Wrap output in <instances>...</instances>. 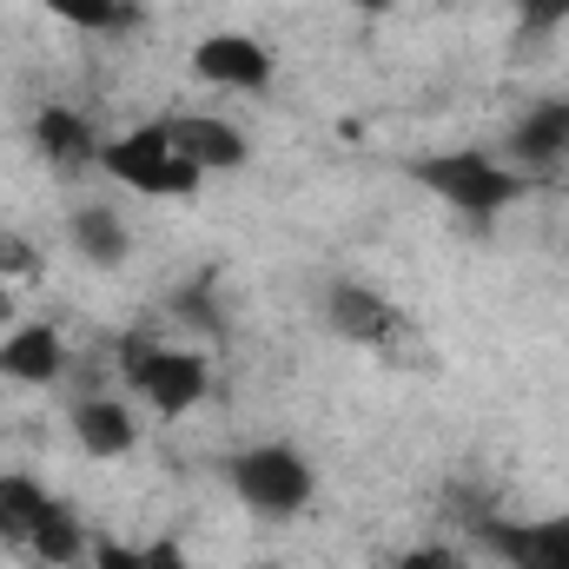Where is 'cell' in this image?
I'll list each match as a JSON object with an SVG mask.
<instances>
[{"label": "cell", "instance_id": "cell-1", "mask_svg": "<svg viewBox=\"0 0 569 569\" xmlns=\"http://www.w3.org/2000/svg\"><path fill=\"white\" fill-rule=\"evenodd\" d=\"M219 477H226V490L239 497V510L259 517V523H291V517H305V503L318 497V470H311V457L291 450V443H246V450H232V457L219 463Z\"/></svg>", "mask_w": 569, "mask_h": 569}, {"label": "cell", "instance_id": "cell-2", "mask_svg": "<svg viewBox=\"0 0 569 569\" xmlns=\"http://www.w3.org/2000/svg\"><path fill=\"white\" fill-rule=\"evenodd\" d=\"M411 179L437 192L450 212H463L470 226L497 219L503 206H517L523 179L497 159V152H477V146H457V152H430V159H411Z\"/></svg>", "mask_w": 569, "mask_h": 569}, {"label": "cell", "instance_id": "cell-3", "mask_svg": "<svg viewBox=\"0 0 569 569\" xmlns=\"http://www.w3.org/2000/svg\"><path fill=\"white\" fill-rule=\"evenodd\" d=\"M120 378H127V391H140L159 418H179V411H192V405L212 391V365H206L199 351L152 345L146 331H133V338L120 345Z\"/></svg>", "mask_w": 569, "mask_h": 569}, {"label": "cell", "instance_id": "cell-4", "mask_svg": "<svg viewBox=\"0 0 569 569\" xmlns=\"http://www.w3.org/2000/svg\"><path fill=\"white\" fill-rule=\"evenodd\" d=\"M100 166L120 179V186H133L146 199H192L199 192V166L172 146L166 133V120H152V127H133V133H120V140L100 146Z\"/></svg>", "mask_w": 569, "mask_h": 569}, {"label": "cell", "instance_id": "cell-5", "mask_svg": "<svg viewBox=\"0 0 569 569\" xmlns=\"http://www.w3.org/2000/svg\"><path fill=\"white\" fill-rule=\"evenodd\" d=\"M477 543L503 569H569V517H483Z\"/></svg>", "mask_w": 569, "mask_h": 569}, {"label": "cell", "instance_id": "cell-6", "mask_svg": "<svg viewBox=\"0 0 569 569\" xmlns=\"http://www.w3.org/2000/svg\"><path fill=\"white\" fill-rule=\"evenodd\" d=\"M192 73L219 93H272V53L252 33H206L192 47Z\"/></svg>", "mask_w": 569, "mask_h": 569}, {"label": "cell", "instance_id": "cell-7", "mask_svg": "<svg viewBox=\"0 0 569 569\" xmlns=\"http://www.w3.org/2000/svg\"><path fill=\"white\" fill-rule=\"evenodd\" d=\"M325 325H331L345 345H391V338L405 331L398 305H391V298H378L371 284H358V279L325 284Z\"/></svg>", "mask_w": 569, "mask_h": 569}, {"label": "cell", "instance_id": "cell-8", "mask_svg": "<svg viewBox=\"0 0 569 569\" xmlns=\"http://www.w3.org/2000/svg\"><path fill=\"white\" fill-rule=\"evenodd\" d=\"M166 133L199 172H239L252 159V140L219 113H166Z\"/></svg>", "mask_w": 569, "mask_h": 569}, {"label": "cell", "instance_id": "cell-9", "mask_svg": "<svg viewBox=\"0 0 569 569\" xmlns=\"http://www.w3.org/2000/svg\"><path fill=\"white\" fill-rule=\"evenodd\" d=\"M503 152H510L523 172H557L569 159V100H537L530 113H517Z\"/></svg>", "mask_w": 569, "mask_h": 569}, {"label": "cell", "instance_id": "cell-10", "mask_svg": "<svg viewBox=\"0 0 569 569\" xmlns=\"http://www.w3.org/2000/svg\"><path fill=\"white\" fill-rule=\"evenodd\" d=\"M73 443H80L87 457H127V450L140 443L133 405H127V398H107V391H87V398L73 405Z\"/></svg>", "mask_w": 569, "mask_h": 569}, {"label": "cell", "instance_id": "cell-11", "mask_svg": "<svg viewBox=\"0 0 569 569\" xmlns=\"http://www.w3.org/2000/svg\"><path fill=\"white\" fill-rule=\"evenodd\" d=\"M33 146H40V159L60 166V172H87V166H100L93 120L73 113V107H40V113H33Z\"/></svg>", "mask_w": 569, "mask_h": 569}, {"label": "cell", "instance_id": "cell-12", "mask_svg": "<svg viewBox=\"0 0 569 569\" xmlns=\"http://www.w3.org/2000/svg\"><path fill=\"white\" fill-rule=\"evenodd\" d=\"M60 371H67V345H60L53 325H13L0 338V378H13V385H53Z\"/></svg>", "mask_w": 569, "mask_h": 569}, {"label": "cell", "instance_id": "cell-13", "mask_svg": "<svg viewBox=\"0 0 569 569\" xmlns=\"http://www.w3.org/2000/svg\"><path fill=\"white\" fill-rule=\"evenodd\" d=\"M67 232H73V252H80L87 266H100V272H113V266L133 259V232H127V219H120L113 206H73Z\"/></svg>", "mask_w": 569, "mask_h": 569}, {"label": "cell", "instance_id": "cell-14", "mask_svg": "<svg viewBox=\"0 0 569 569\" xmlns=\"http://www.w3.org/2000/svg\"><path fill=\"white\" fill-rule=\"evenodd\" d=\"M53 503H60V497H47V483H33V477H20V470H0V543H20V550H27V537L47 523Z\"/></svg>", "mask_w": 569, "mask_h": 569}, {"label": "cell", "instance_id": "cell-15", "mask_svg": "<svg viewBox=\"0 0 569 569\" xmlns=\"http://www.w3.org/2000/svg\"><path fill=\"white\" fill-rule=\"evenodd\" d=\"M27 550H33V557H40L47 569H73L80 557H87V550H93V543H87L80 517H73L67 503H53V510H47V523H40V530L27 537Z\"/></svg>", "mask_w": 569, "mask_h": 569}, {"label": "cell", "instance_id": "cell-16", "mask_svg": "<svg viewBox=\"0 0 569 569\" xmlns=\"http://www.w3.org/2000/svg\"><path fill=\"white\" fill-rule=\"evenodd\" d=\"M53 20H67V27H80V33H107V27H120V13H127V0H40Z\"/></svg>", "mask_w": 569, "mask_h": 569}, {"label": "cell", "instance_id": "cell-17", "mask_svg": "<svg viewBox=\"0 0 569 569\" xmlns=\"http://www.w3.org/2000/svg\"><path fill=\"white\" fill-rule=\"evenodd\" d=\"M391 569H470V563H463V550H450V543H418V550H405Z\"/></svg>", "mask_w": 569, "mask_h": 569}, {"label": "cell", "instance_id": "cell-18", "mask_svg": "<svg viewBox=\"0 0 569 569\" xmlns=\"http://www.w3.org/2000/svg\"><path fill=\"white\" fill-rule=\"evenodd\" d=\"M172 311H179V318H192V325H206V331L219 325V311H212V284H192V291H179V298H172Z\"/></svg>", "mask_w": 569, "mask_h": 569}, {"label": "cell", "instance_id": "cell-19", "mask_svg": "<svg viewBox=\"0 0 569 569\" xmlns=\"http://www.w3.org/2000/svg\"><path fill=\"white\" fill-rule=\"evenodd\" d=\"M93 569H146V550H127V543H93Z\"/></svg>", "mask_w": 569, "mask_h": 569}, {"label": "cell", "instance_id": "cell-20", "mask_svg": "<svg viewBox=\"0 0 569 569\" xmlns=\"http://www.w3.org/2000/svg\"><path fill=\"white\" fill-rule=\"evenodd\" d=\"M146 569H192V563H186V550L166 537V543H146Z\"/></svg>", "mask_w": 569, "mask_h": 569}, {"label": "cell", "instance_id": "cell-21", "mask_svg": "<svg viewBox=\"0 0 569 569\" xmlns=\"http://www.w3.org/2000/svg\"><path fill=\"white\" fill-rule=\"evenodd\" d=\"M517 7H523L537 27H550V20H563V13H569V0H517Z\"/></svg>", "mask_w": 569, "mask_h": 569}, {"label": "cell", "instance_id": "cell-22", "mask_svg": "<svg viewBox=\"0 0 569 569\" xmlns=\"http://www.w3.org/2000/svg\"><path fill=\"white\" fill-rule=\"evenodd\" d=\"M0 266H7V272H27V266H33V252H27V246H13V239H7V246H0Z\"/></svg>", "mask_w": 569, "mask_h": 569}, {"label": "cell", "instance_id": "cell-23", "mask_svg": "<svg viewBox=\"0 0 569 569\" xmlns=\"http://www.w3.org/2000/svg\"><path fill=\"white\" fill-rule=\"evenodd\" d=\"M351 7H358V13H391L398 0H351Z\"/></svg>", "mask_w": 569, "mask_h": 569}]
</instances>
